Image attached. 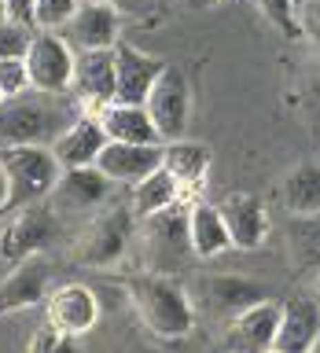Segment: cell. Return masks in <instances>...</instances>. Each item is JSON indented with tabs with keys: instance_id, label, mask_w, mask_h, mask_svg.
Returning a JSON list of instances; mask_svg holds the SVG:
<instances>
[{
	"instance_id": "cell-1",
	"label": "cell",
	"mask_w": 320,
	"mask_h": 353,
	"mask_svg": "<svg viewBox=\"0 0 320 353\" xmlns=\"http://www.w3.org/2000/svg\"><path fill=\"white\" fill-rule=\"evenodd\" d=\"M74 118H81V110L77 103H66V96L26 92L19 99H4L0 103V148H19V143L52 148Z\"/></svg>"
},
{
	"instance_id": "cell-2",
	"label": "cell",
	"mask_w": 320,
	"mask_h": 353,
	"mask_svg": "<svg viewBox=\"0 0 320 353\" xmlns=\"http://www.w3.org/2000/svg\"><path fill=\"white\" fill-rule=\"evenodd\" d=\"M129 302L137 305V316L154 331L159 339H184L195 327V309L192 298L173 276L162 272H137L132 280H126Z\"/></svg>"
},
{
	"instance_id": "cell-3",
	"label": "cell",
	"mask_w": 320,
	"mask_h": 353,
	"mask_svg": "<svg viewBox=\"0 0 320 353\" xmlns=\"http://www.w3.org/2000/svg\"><path fill=\"white\" fill-rule=\"evenodd\" d=\"M188 206L192 203H173L170 210L140 221V243H143V269L148 272H162V276H177L192 265L195 250H192V232H188Z\"/></svg>"
},
{
	"instance_id": "cell-4",
	"label": "cell",
	"mask_w": 320,
	"mask_h": 353,
	"mask_svg": "<svg viewBox=\"0 0 320 353\" xmlns=\"http://www.w3.org/2000/svg\"><path fill=\"white\" fill-rule=\"evenodd\" d=\"M59 236V210L48 199L26 206H11L0 217V265L15 269L26 258H37Z\"/></svg>"
},
{
	"instance_id": "cell-5",
	"label": "cell",
	"mask_w": 320,
	"mask_h": 353,
	"mask_svg": "<svg viewBox=\"0 0 320 353\" xmlns=\"http://www.w3.org/2000/svg\"><path fill=\"white\" fill-rule=\"evenodd\" d=\"M0 165L8 173V188H11V206H26V203H41L52 195V188L59 184L63 165L55 159L52 148L44 143H19V148H0Z\"/></svg>"
},
{
	"instance_id": "cell-6",
	"label": "cell",
	"mask_w": 320,
	"mask_h": 353,
	"mask_svg": "<svg viewBox=\"0 0 320 353\" xmlns=\"http://www.w3.org/2000/svg\"><path fill=\"white\" fill-rule=\"evenodd\" d=\"M137 214L132 206H103L92 217V225L85 228V236L77 239L74 258L81 265H92V269H103V265H114L121 254L129 250V239L137 232Z\"/></svg>"
},
{
	"instance_id": "cell-7",
	"label": "cell",
	"mask_w": 320,
	"mask_h": 353,
	"mask_svg": "<svg viewBox=\"0 0 320 353\" xmlns=\"http://www.w3.org/2000/svg\"><path fill=\"white\" fill-rule=\"evenodd\" d=\"M30 66V81L33 92H48V96H70L74 88V66H77V48L59 33L37 30L26 52Z\"/></svg>"
},
{
	"instance_id": "cell-8",
	"label": "cell",
	"mask_w": 320,
	"mask_h": 353,
	"mask_svg": "<svg viewBox=\"0 0 320 353\" xmlns=\"http://www.w3.org/2000/svg\"><path fill=\"white\" fill-rule=\"evenodd\" d=\"M74 103L81 114L99 118L110 103H118V74H114V48L77 52L74 66Z\"/></svg>"
},
{
	"instance_id": "cell-9",
	"label": "cell",
	"mask_w": 320,
	"mask_h": 353,
	"mask_svg": "<svg viewBox=\"0 0 320 353\" xmlns=\"http://www.w3.org/2000/svg\"><path fill=\"white\" fill-rule=\"evenodd\" d=\"M143 107H148L151 121L159 125L162 143L166 140H184L188 110H192V88H188V77H184L181 66H166Z\"/></svg>"
},
{
	"instance_id": "cell-10",
	"label": "cell",
	"mask_w": 320,
	"mask_h": 353,
	"mask_svg": "<svg viewBox=\"0 0 320 353\" xmlns=\"http://www.w3.org/2000/svg\"><path fill=\"white\" fill-rule=\"evenodd\" d=\"M48 287H52V261L44 254L26 258L15 269H8V276L0 280V316L22 313V309L48 302V294H52Z\"/></svg>"
},
{
	"instance_id": "cell-11",
	"label": "cell",
	"mask_w": 320,
	"mask_h": 353,
	"mask_svg": "<svg viewBox=\"0 0 320 353\" xmlns=\"http://www.w3.org/2000/svg\"><path fill=\"white\" fill-rule=\"evenodd\" d=\"M276 331H280V305L265 298L228 320L225 353H265L276 346Z\"/></svg>"
},
{
	"instance_id": "cell-12",
	"label": "cell",
	"mask_w": 320,
	"mask_h": 353,
	"mask_svg": "<svg viewBox=\"0 0 320 353\" xmlns=\"http://www.w3.org/2000/svg\"><path fill=\"white\" fill-rule=\"evenodd\" d=\"M44 313H48V324L81 339L99 320V298L85 283H59V287H52L48 302H44Z\"/></svg>"
},
{
	"instance_id": "cell-13",
	"label": "cell",
	"mask_w": 320,
	"mask_h": 353,
	"mask_svg": "<svg viewBox=\"0 0 320 353\" xmlns=\"http://www.w3.org/2000/svg\"><path fill=\"white\" fill-rule=\"evenodd\" d=\"M96 170L107 176L110 184H140L143 176L162 170V143H114L107 140L103 154H99Z\"/></svg>"
},
{
	"instance_id": "cell-14",
	"label": "cell",
	"mask_w": 320,
	"mask_h": 353,
	"mask_svg": "<svg viewBox=\"0 0 320 353\" xmlns=\"http://www.w3.org/2000/svg\"><path fill=\"white\" fill-rule=\"evenodd\" d=\"M170 63L154 59V55L132 48V44L121 41L114 48V74H118V103H137L143 107L151 96L154 81L162 77V70Z\"/></svg>"
},
{
	"instance_id": "cell-15",
	"label": "cell",
	"mask_w": 320,
	"mask_h": 353,
	"mask_svg": "<svg viewBox=\"0 0 320 353\" xmlns=\"http://www.w3.org/2000/svg\"><path fill=\"white\" fill-rule=\"evenodd\" d=\"M221 217L228 225V236H232V247L236 250H258L265 236H269V210L258 195L250 192H232L221 199Z\"/></svg>"
},
{
	"instance_id": "cell-16",
	"label": "cell",
	"mask_w": 320,
	"mask_h": 353,
	"mask_svg": "<svg viewBox=\"0 0 320 353\" xmlns=\"http://www.w3.org/2000/svg\"><path fill=\"white\" fill-rule=\"evenodd\" d=\"M107 148V132L99 125V118H74L70 125L59 132V140L52 143L55 159H59L63 170H85V165H96L99 154Z\"/></svg>"
},
{
	"instance_id": "cell-17",
	"label": "cell",
	"mask_w": 320,
	"mask_h": 353,
	"mask_svg": "<svg viewBox=\"0 0 320 353\" xmlns=\"http://www.w3.org/2000/svg\"><path fill=\"white\" fill-rule=\"evenodd\" d=\"M317 342H320V305L313 298H287L280 305L276 350L280 353H313Z\"/></svg>"
},
{
	"instance_id": "cell-18",
	"label": "cell",
	"mask_w": 320,
	"mask_h": 353,
	"mask_svg": "<svg viewBox=\"0 0 320 353\" xmlns=\"http://www.w3.org/2000/svg\"><path fill=\"white\" fill-rule=\"evenodd\" d=\"M210 162H214V154H210V148L199 140L184 137V140H166L162 143V165L177 176V184H181V192H184V203H195V192L206 184Z\"/></svg>"
},
{
	"instance_id": "cell-19",
	"label": "cell",
	"mask_w": 320,
	"mask_h": 353,
	"mask_svg": "<svg viewBox=\"0 0 320 353\" xmlns=\"http://www.w3.org/2000/svg\"><path fill=\"white\" fill-rule=\"evenodd\" d=\"M66 30L77 52H99L121 44V15L107 4H81Z\"/></svg>"
},
{
	"instance_id": "cell-20",
	"label": "cell",
	"mask_w": 320,
	"mask_h": 353,
	"mask_svg": "<svg viewBox=\"0 0 320 353\" xmlns=\"http://www.w3.org/2000/svg\"><path fill=\"white\" fill-rule=\"evenodd\" d=\"M107 195H110V181L96 165H85V170H63L48 203L55 210H96L107 203Z\"/></svg>"
},
{
	"instance_id": "cell-21",
	"label": "cell",
	"mask_w": 320,
	"mask_h": 353,
	"mask_svg": "<svg viewBox=\"0 0 320 353\" xmlns=\"http://www.w3.org/2000/svg\"><path fill=\"white\" fill-rule=\"evenodd\" d=\"M188 232H192L195 258H221L225 250H232L228 225H225V217H221V206H214V203L195 199V203L188 206Z\"/></svg>"
},
{
	"instance_id": "cell-22",
	"label": "cell",
	"mask_w": 320,
	"mask_h": 353,
	"mask_svg": "<svg viewBox=\"0 0 320 353\" xmlns=\"http://www.w3.org/2000/svg\"><path fill=\"white\" fill-rule=\"evenodd\" d=\"M99 125H103L107 140L114 143H162L159 125L151 121L148 107H137V103H110L99 114Z\"/></svg>"
},
{
	"instance_id": "cell-23",
	"label": "cell",
	"mask_w": 320,
	"mask_h": 353,
	"mask_svg": "<svg viewBox=\"0 0 320 353\" xmlns=\"http://www.w3.org/2000/svg\"><path fill=\"white\" fill-rule=\"evenodd\" d=\"M269 298V291H265L261 283H254L247 280V276H214V280L206 283V302L210 309H214L217 316H239L243 309H250V305H258Z\"/></svg>"
},
{
	"instance_id": "cell-24",
	"label": "cell",
	"mask_w": 320,
	"mask_h": 353,
	"mask_svg": "<svg viewBox=\"0 0 320 353\" xmlns=\"http://www.w3.org/2000/svg\"><path fill=\"white\" fill-rule=\"evenodd\" d=\"M184 192H181V184H177V176L166 170H154L151 176H143L140 184H132V195H129V206H132V214H137V221L143 217H151V214H159V210H170L173 203H181Z\"/></svg>"
},
{
	"instance_id": "cell-25",
	"label": "cell",
	"mask_w": 320,
	"mask_h": 353,
	"mask_svg": "<svg viewBox=\"0 0 320 353\" xmlns=\"http://www.w3.org/2000/svg\"><path fill=\"white\" fill-rule=\"evenodd\" d=\"M287 250L298 272L320 269V214H291L287 221Z\"/></svg>"
},
{
	"instance_id": "cell-26",
	"label": "cell",
	"mask_w": 320,
	"mask_h": 353,
	"mask_svg": "<svg viewBox=\"0 0 320 353\" xmlns=\"http://www.w3.org/2000/svg\"><path fill=\"white\" fill-rule=\"evenodd\" d=\"M283 206L287 214H320V165L302 162L283 176Z\"/></svg>"
},
{
	"instance_id": "cell-27",
	"label": "cell",
	"mask_w": 320,
	"mask_h": 353,
	"mask_svg": "<svg viewBox=\"0 0 320 353\" xmlns=\"http://www.w3.org/2000/svg\"><path fill=\"white\" fill-rule=\"evenodd\" d=\"M250 4L272 22L280 37L302 41V4L298 0H250Z\"/></svg>"
},
{
	"instance_id": "cell-28",
	"label": "cell",
	"mask_w": 320,
	"mask_h": 353,
	"mask_svg": "<svg viewBox=\"0 0 320 353\" xmlns=\"http://www.w3.org/2000/svg\"><path fill=\"white\" fill-rule=\"evenodd\" d=\"M81 8V0H33V30H66Z\"/></svg>"
},
{
	"instance_id": "cell-29",
	"label": "cell",
	"mask_w": 320,
	"mask_h": 353,
	"mask_svg": "<svg viewBox=\"0 0 320 353\" xmlns=\"http://www.w3.org/2000/svg\"><path fill=\"white\" fill-rule=\"evenodd\" d=\"M26 353H81V346H77V335H66L55 324H41L33 331Z\"/></svg>"
},
{
	"instance_id": "cell-30",
	"label": "cell",
	"mask_w": 320,
	"mask_h": 353,
	"mask_svg": "<svg viewBox=\"0 0 320 353\" xmlns=\"http://www.w3.org/2000/svg\"><path fill=\"white\" fill-rule=\"evenodd\" d=\"M0 92H4V99H19V96L33 92L26 55H22V59H4L0 63Z\"/></svg>"
},
{
	"instance_id": "cell-31",
	"label": "cell",
	"mask_w": 320,
	"mask_h": 353,
	"mask_svg": "<svg viewBox=\"0 0 320 353\" xmlns=\"http://www.w3.org/2000/svg\"><path fill=\"white\" fill-rule=\"evenodd\" d=\"M33 26H22V22H0V63L4 59H22L30 52L33 41Z\"/></svg>"
},
{
	"instance_id": "cell-32",
	"label": "cell",
	"mask_w": 320,
	"mask_h": 353,
	"mask_svg": "<svg viewBox=\"0 0 320 353\" xmlns=\"http://www.w3.org/2000/svg\"><path fill=\"white\" fill-rule=\"evenodd\" d=\"M81 4H107V8H114L118 15H129V19H148V15H154L159 0H81Z\"/></svg>"
},
{
	"instance_id": "cell-33",
	"label": "cell",
	"mask_w": 320,
	"mask_h": 353,
	"mask_svg": "<svg viewBox=\"0 0 320 353\" xmlns=\"http://www.w3.org/2000/svg\"><path fill=\"white\" fill-rule=\"evenodd\" d=\"M302 41L320 48V0H306L302 4Z\"/></svg>"
},
{
	"instance_id": "cell-34",
	"label": "cell",
	"mask_w": 320,
	"mask_h": 353,
	"mask_svg": "<svg viewBox=\"0 0 320 353\" xmlns=\"http://www.w3.org/2000/svg\"><path fill=\"white\" fill-rule=\"evenodd\" d=\"M8 4V19L22 22V26H33V0H4Z\"/></svg>"
},
{
	"instance_id": "cell-35",
	"label": "cell",
	"mask_w": 320,
	"mask_h": 353,
	"mask_svg": "<svg viewBox=\"0 0 320 353\" xmlns=\"http://www.w3.org/2000/svg\"><path fill=\"white\" fill-rule=\"evenodd\" d=\"M8 203H11V188H8V173H4V165H0V217L8 214Z\"/></svg>"
},
{
	"instance_id": "cell-36",
	"label": "cell",
	"mask_w": 320,
	"mask_h": 353,
	"mask_svg": "<svg viewBox=\"0 0 320 353\" xmlns=\"http://www.w3.org/2000/svg\"><path fill=\"white\" fill-rule=\"evenodd\" d=\"M309 96H313L317 103H320V66L313 70V77H309Z\"/></svg>"
},
{
	"instance_id": "cell-37",
	"label": "cell",
	"mask_w": 320,
	"mask_h": 353,
	"mask_svg": "<svg viewBox=\"0 0 320 353\" xmlns=\"http://www.w3.org/2000/svg\"><path fill=\"white\" fill-rule=\"evenodd\" d=\"M195 8H210V4H221V0H192Z\"/></svg>"
},
{
	"instance_id": "cell-38",
	"label": "cell",
	"mask_w": 320,
	"mask_h": 353,
	"mask_svg": "<svg viewBox=\"0 0 320 353\" xmlns=\"http://www.w3.org/2000/svg\"><path fill=\"white\" fill-rule=\"evenodd\" d=\"M0 22H11V19H8V4H4V0H0Z\"/></svg>"
},
{
	"instance_id": "cell-39",
	"label": "cell",
	"mask_w": 320,
	"mask_h": 353,
	"mask_svg": "<svg viewBox=\"0 0 320 353\" xmlns=\"http://www.w3.org/2000/svg\"><path fill=\"white\" fill-rule=\"evenodd\" d=\"M317 294H320V269H317Z\"/></svg>"
},
{
	"instance_id": "cell-40",
	"label": "cell",
	"mask_w": 320,
	"mask_h": 353,
	"mask_svg": "<svg viewBox=\"0 0 320 353\" xmlns=\"http://www.w3.org/2000/svg\"><path fill=\"white\" fill-rule=\"evenodd\" d=\"M265 353H280V350H276V346H272V350H265Z\"/></svg>"
},
{
	"instance_id": "cell-41",
	"label": "cell",
	"mask_w": 320,
	"mask_h": 353,
	"mask_svg": "<svg viewBox=\"0 0 320 353\" xmlns=\"http://www.w3.org/2000/svg\"><path fill=\"white\" fill-rule=\"evenodd\" d=\"M313 353H320V342H317V346H313Z\"/></svg>"
},
{
	"instance_id": "cell-42",
	"label": "cell",
	"mask_w": 320,
	"mask_h": 353,
	"mask_svg": "<svg viewBox=\"0 0 320 353\" xmlns=\"http://www.w3.org/2000/svg\"><path fill=\"white\" fill-rule=\"evenodd\" d=\"M0 103H4V92H0Z\"/></svg>"
}]
</instances>
